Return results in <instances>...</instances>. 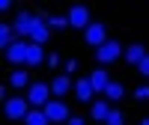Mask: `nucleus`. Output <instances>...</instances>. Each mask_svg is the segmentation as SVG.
<instances>
[{"instance_id": "obj_1", "label": "nucleus", "mask_w": 149, "mask_h": 125, "mask_svg": "<svg viewBox=\"0 0 149 125\" xmlns=\"http://www.w3.org/2000/svg\"><path fill=\"white\" fill-rule=\"evenodd\" d=\"M51 83H45V81H33L30 86H27V101H30V107H45L48 101H51Z\"/></svg>"}, {"instance_id": "obj_2", "label": "nucleus", "mask_w": 149, "mask_h": 125, "mask_svg": "<svg viewBox=\"0 0 149 125\" xmlns=\"http://www.w3.org/2000/svg\"><path fill=\"white\" fill-rule=\"evenodd\" d=\"M122 54H125V48H122L116 39H107L102 48H95V60H98V66H102V69L110 66V63H116Z\"/></svg>"}, {"instance_id": "obj_3", "label": "nucleus", "mask_w": 149, "mask_h": 125, "mask_svg": "<svg viewBox=\"0 0 149 125\" xmlns=\"http://www.w3.org/2000/svg\"><path fill=\"white\" fill-rule=\"evenodd\" d=\"M30 101L27 98H6V104H3V113H6V119H27V113H30Z\"/></svg>"}, {"instance_id": "obj_4", "label": "nucleus", "mask_w": 149, "mask_h": 125, "mask_svg": "<svg viewBox=\"0 0 149 125\" xmlns=\"http://www.w3.org/2000/svg\"><path fill=\"white\" fill-rule=\"evenodd\" d=\"M42 110H45V116L51 119L54 125H60V122H69V119H72V113H69V104H66V101H60V98L48 101Z\"/></svg>"}, {"instance_id": "obj_5", "label": "nucleus", "mask_w": 149, "mask_h": 125, "mask_svg": "<svg viewBox=\"0 0 149 125\" xmlns=\"http://www.w3.org/2000/svg\"><path fill=\"white\" fill-rule=\"evenodd\" d=\"M84 42L90 45V48H102V45L107 42V27H104L102 21H93L90 27L84 30Z\"/></svg>"}, {"instance_id": "obj_6", "label": "nucleus", "mask_w": 149, "mask_h": 125, "mask_svg": "<svg viewBox=\"0 0 149 125\" xmlns=\"http://www.w3.org/2000/svg\"><path fill=\"white\" fill-rule=\"evenodd\" d=\"M66 18H69V24H72L74 30H86V27L93 24V21H90V6H84V3H74V6L69 9Z\"/></svg>"}, {"instance_id": "obj_7", "label": "nucleus", "mask_w": 149, "mask_h": 125, "mask_svg": "<svg viewBox=\"0 0 149 125\" xmlns=\"http://www.w3.org/2000/svg\"><path fill=\"white\" fill-rule=\"evenodd\" d=\"M51 39V27H48V21L42 15H33V27H30V42L33 45H45Z\"/></svg>"}, {"instance_id": "obj_8", "label": "nucleus", "mask_w": 149, "mask_h": 125, "mask_svg": "<svg viewBox=\"0 0 149 125\" xmlns=\"http://www.w3.org/2000/svg\"><path fill=\"white\" fill-rule=\"evenodd\" d=\"M27 48H30V42L18 39L12 48H6V60L12 63V66H27Z\"/></svg>"}, {"instance_id": "obj_9", "label": "nucleus", "mask_w": 149, "mask_h": 125, "mask_svg": "<svg viewBox=\"0 0 149 125\" xmlns=\"http://www.w3.org/2000/svg\"><path fill=\"white\" fill-rule=\"evenodd\" d=\"M12 27H15V36H18V39H30L33 15H30V12H18V15H15V24H12Z\"/></svg>"}, {"instance_id": "obj_10", "label": "nucleus", "mask_w": 149, "mask_h": 125, "mask_svg": "<svg viewBox=\"0 0 149 125\" xmlns=\"http://www.w3.org/2000/svg\"><path fill=\"white\" fill-rule=\"evenodd\" d=\"M69 90H74V81H72V74H57V78L51 81V92H54V98H63Z\"/></svg>"}, {"instance_id": "obj_11", "label": "nucleus", "mask_w": 149, "mask_h": 125, "mask_svg": "<svg viewBox=\"0 0 149 125\" xmlns=\"http://www.w3.org/2000/svg\"><path fill=\"white\" fill-rule=\"evenodd\" d=\"M74 95H78V101H93L95 90H93L90 78H78V81H74Z\"/></svg>"}, {"instance_id": "obj_12", "label": "nucleus", "mask_w": 149, "mask_h": 125, "mask_svg": "<svg viewBox=\"0 0 149 125\" xmlns=\"http://www.w3.org/2000/svg\"><path fill=\"white\" fill-rule=\"evenodd\" d=\"M122 57H125L128 66H140V60L146 57V48H143L140 42H131V45L125 48V54H122Z\"/></svg>"}, {"instance_id": "obj_13", "label": "nucleus", "mask_w": 149, "mask_h": 125, "mask_svg": "<svg viewBox=\"0 0 149 125\" xmlns=\"http://www.w3.org/2000/svg\"><path fill=\"white\" fill-rule=\"evenodd\" d=\"M110 110H113V107H110V101H107V98H102V101H93L90 116H93L95 122H104V119L110 116Z\"/></svg>"}, {"instance_id": "obj_14", "label": "nucleus", "mask_w": 149, "mask_h": 125, "mask_svg": "<svg viewBox=\"0 0 149 125\" xmlns=\"http://www.w3.org/2000/svg\"><path fill=\"white\" fill-rule=\"evenodd\" d=\"M90 83H93V90H95V92H104V90H107V83H110V74H107L104 69H95V72L90 74Z\"/></svg>"}, {"instance_id": "obj_15", "label": "nucleus", "mask_w": 149, "mask_h": 125, "mask_svg": "<svg viewBox=\"0 0 149 125\" xmlns=\"http://www.w3.org/2000/svg\"><path fill=\"white\" fill-rule=\"evenodd\" d=\"M42 63H48L42 45H33V42H30V48H27V66L33 69V66H42Z\"/></svg>"}, {"instance_id": "obj_16", "label": "nucleus", "mask_w": 149, "mask_h": 125, "mask_svg": "<svg viewBox=\"0 0 149 125\" xmlns=\"http://www.w3.org/2000/svg\"><path fill=\"white\" fill-rule=\"evenodd\" d=\"M18 39H15V27H12V24H0V48H12Z\"/></svg>"}, {"instance_id": "obj_17", "label": "nucleus", "mask_w": 149, "mask_h": 125, "mask_svg": "<svg viewBox=\"0 0 149 125\" xmlns=\"http://www.w3.org/2000/svg\"><path fill=\"white\" fill-rule=\"evenodd\" d=\"M122 95H125V86H122L119 81H110L107 90H104V98L107 101H122Z\"/></svg>"}, {"instance_id": "obj_18", "label": "nucleus", "mask_w": 149, "mask_h": 125, "mask_svg": "<svg viewBox=\"0 0 149 125\" xmlns=\"http://www.w3.org/2000/svg\"><path fill=\"white\" fill-rule=\"evenodd\" d=\"M9 86H15V90H21V86H30V74L24 69H15L9 74Z\"/></svg>"}, {"instance_id": "obj_19", "label": "nucleus", "mask_w": 149, "mask_h": 125, "mask_svg": "<svg viewBox=\"0 0 149 125\" xmlns=\"http://www.w3.org/2000/svg\"><path fill=\"white\" fill-rule=\"evenodd\" d=\"M24 125H51V119L45 116V110H39V107H33L30 113H27V119H24Z\"/></svg>"}, {"instance_id": "obj_20", "label": "nucleus", "mask_w": 149, "mask_h": 125, "mask_svg": "<svg viewBox=\"0 0 149 125\" xmlns=\"http://www.w3.org/2000/svg\"><path fill=\"white\" fill-rule=\"evenodd\" d=\"M45 21H48V27H51V30H66V27H72L69 18H63V15H48Z\"/></svg>"}, {"instance_id": "obj_21", "label": "nucleus", "mask_w": 149, "mask_h": 125, "mask_svg": "<svg viewBox=\"0 0 149 125\" xmlns=\"http://www.w3.org/2000/svg\"><path fill=\"white\" fill-rule=\"evenodd\" d=\"M104 125H125V113H122V110H110V116L104 119Z\"/></svg>"}, {"instance_id": "obj_22", "label": "nucleus", "mask_w": 149, "mask_h": 125, "mask_svg": "<svg viewBox=\"0 0 149 125\" xmlns=\"http://www.w3.org/2000/svg\"><path fill=\"white\" fill-rule=\"evenodd\" d=\"M137 72H140V78H149V54L140 60V66H137Z\"/></svg>"}, {"instance_id": "obj_23", "label": "nucleus", "mask_w": 149, "mask_h": 125, "mask_svg": "<svg viewBox=\"0 0 149 125\" xmlns=\"http://www.w3.org/2000/svg\"><path fill=\"white\" fill-rule=\"evenodd\" d=\"M134 98L146 101V98H149V86H146V83H143V86H137V90H134Z\"/></svg>"}, {"instance_id": "obj_24", "label": "nucleus", "mask_w": 149, "mask_h": 125, "mask_svg": "<svg viewBox=\"0 0 149 125\" xmlns=\"http://www.w3.org/2000/svg\"><path fill=\"white\" fill-rule=\"evenodd\" d=\"M74 72H78V60H66V74H74Z\"/></svg>"}, {"instance_id": "obj_25", "label": "nucleus", "mask_w": 149, "mask_h": 125, "mask_svg": "<svg viewBox=\"0 0 149 125\" xmlns=\"http://www.w3.org/2000/svg\"><path fill=\"white\" fill-rule=\"evenodd\" d=\"M60 63H63V60H60V54H48V66H51V69H57Z\"/></svg>"}, {"instance_id": "obj_26", "label": "nucleus", "mask_w": 149, "mask_h": 125, "mask_svg": "<svg viewBox=\"0 0 149 125\" xmlns=\"http://www.w3.org/2000/svg\"><path fill=\"white\" fill-rule=\"evenodd\" d=\"M66 125H86V119H84V116H72Z\"/></svg>"}, {"instance_id": "obj_27", "label": "nucleus", "mask_w": 149, "mask_h": 125, "mask_svg": "<svg viewBox=\"0 0 149 125\" xmlns=\"http://www.w3.org/2000/svg\"><path fill=\"white\" fill-rule=\"evenodd\" d=\"M140 125H149V116H146V119H140Z\"/></svg>"}]
</instances>
